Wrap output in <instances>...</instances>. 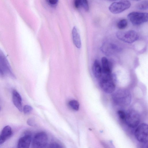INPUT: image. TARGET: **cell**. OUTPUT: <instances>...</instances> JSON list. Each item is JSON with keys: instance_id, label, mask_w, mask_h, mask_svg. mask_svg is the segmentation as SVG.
<instances>
[{"instance_id": "1", "label": "cell", "mask_w": 148, "mask_h": 148, "mask_svg": "<svg viewBox=\"0 0 148 148\" xmlns=\"http://www.w3.org/2000/svg\"><path fill=\"white\" fill-rule=\"evenodd\" d=\"M112 98L116 105L123 107L128 106L132 100V96L130 92L124 89H120L114 92L112 94Z\"/></svg>"}, {"instance_id": "2", "label": "cell", "mask_w": 148, "mask_h": 148, "mask_svg": "<svg viewBox=\"0 0 148 148\" xmlns=\"http://www.w3.org/2000/svg\"><path fill=\"white\" fill-rule=\"evenodd\" d=\"M0 76L2 77L7 76L13 79L16 77L5 55L0 49Z\"/></svg>"}, {"instance_id": "3", "label": "cell", "mask_w": 148, "mask_h": 148, "mask_svg": "<svg viewBox=\"0 0 148 148\" xmlns=\"http://www.w3.org/2000/svg\"><path fill=\"white\" fill-rule=\"evenodd\" d=\"M99 79L100 86L103 91L110 93L115 90L116 85L112 74H102Z\"/></svg>"}, {"instance_id": "4", "label": "cell", "mask_w": 148, "mask_h": 148, "mask_svg": "<svg viewBox=\"0 0 148 148\" xmlns=\"http://www.w3.org/2000/svg\"><path fill=\"white\" fill-rule=\"evenodd\" d=\"M140 121V115L136 110L130 109L126 113L125 121L130 127L134 128L137 126Z\"/></svg>"}, {"instance_id": "5", "label": "cell", "mask_w": 148, "mask_h": 148, "mask_svg": "<svg viewBox=\"0 0 148 148\" xmlns=\"http://www.w3.org/2000/svg\"><path fill=\"white\" fill-rule=\"evenodd\" d=\"M127 17L133 25H138L148 21V14L146 12H132L127 15Z\"/></svg>"}, {"instance_id": "6", "label": "cell", "mask_w": 148, "mask_h": 148, "mask_svg": "<svg viewBox=\"0 0 148 148\" xmlns=\"http://www.w3.org/2000/svg\"><path fill=\"white\" fill-rule=\"evenodd\" d=\"M130 2L127 0H121L112 3L109 7V10L112 13L119 14L129 8Z\"/></svg>"}, {"instance_id": "7", "label": "cell", "mask_w": 148, "mask_h": 148, "mask_svg": "<svg viewBox=\"0 0 148 148\" xmlns=\"http://www.w3.org/2000/svg\"><path fill=\"white\" fill-rule=\"evenodd\" d=\"M117 38L124 42L131 43L137 40L139 38L138 34L133 30L126 32H118L116 34Z\"/></svg>"}, {"instance_id": "8", "label": "cell", "mask_w": 148, "mask_h": 148, "mask_svg": "<svg viewBox=\"0 0 148 148\" xmlns=\"http://www.w3.org/2000/svg\"><path fill=\"white\" fill-rule=\"evenodd\" d=\"M134 134L136 138L139 142L146 143L148 142V125L145 123L140 124L136 128Z\"/></svg>"}, {"instance_id": "9", "label": "cell", "mask_w": 148, "mask_h": 148, "mask_svg": "<svg viewBox=\"0 0 148 148\" xmlns=\"http://www.w3.org/2000/svg\"><path fill=\"white\" fill-rule=\"evenodd\" d=\"M48 136L44 132L37 133L34 136L32 143V147L35 148L45 147L48 142Z\"/></svg>"}, {"instance_id": "10", "label": "cell", "mask_w": 148, "mask_h": 148, "mask_svg": "<svg viewBox=\"0 0 148 148\" xmlns=\"http://www.w3.org/2000/svg\"><path fill=\"white\" fill-rule=\"evenodd\" d=\"M12 99L15 107L19 111L22 112L23 108L22 98L18 92L15 89H14L12 92Z\"/></svg>"}, {"instance_id": "11", "label": "cell", "mask_w": 148, "mask_h": 148, "mask_svg": "<svg viewBox=\"0 0 148 148\" xmlns=\"http://www.w3.org/2000/svg\"><path fill=\"white\" fill-rule=\"evenodd\" d=\"M12 134V131L10 126L7 125L4 127L0 134V145L9 138Z\"/></svg>"}, {"instance_id": "12", "label": "cell", "mask_w": 148, "mask_h": 148, "mask_svg": "<svg viewBox=\"0 0 148 148\" xmlns=\"http://www.w3.org/2000/svg\"><path fill=\"white\" fill-rule=\"evenodd\" d=\"M32 138L29 134H26L21 137L18 140L17 147L18 148H28L31 141Z\"/></svg>"}, {"instance_id": "13", "label": "cell", "mask_w": 148, "mask_h": 148, "mask_svg": "<svg viewBox=\"0 0 148 148\" xmlns=\"http://www.w3.org/2000/svg\"><path fill=\"white\" fill-rule=\"evenodd\" d=\"M102 74L109 75L111 74V69L109 62L107 58L105 57L101 58Z\"/></svg>"}, {"instance_id": "14", "label": "cell", "mask_w": 148, "mask_h": 148, "mask_svg": "<svg viewBox=\"0 0 148 148\" xmlns=\"http://www.w3.org/2000/svg\"><path fill=\"white\" fill-rule=\"evenodd\" d=\"M73 41L74 44L78 48L81 47V42L80 36L77 28L74 27L72 30Z\"/></svg>"}, {"instance_id": "15", "label": "cell", "mask_w": 148, "mask_h": 148, "mask_svg": "<svg viewBox=\"0 0 148 148\" xmlns=\"http://www.w3.org/2000/svg\"><path fill=\"white\" fill-rule=\"evenodd\" d=\"M93 73L96 78L99 79L102 74V68L97 60L94 61L92 67Z\"/></svg>"}, {"instance_id": "16", "label": "cell", "mask_w": 148, "mask_h": 148, "mask_svg": "<svg viewBox=\"0 0 148 148\" xmlns=\"http://www.w3.org/2000/svg\"><path fill=\"white\" fill-rule=\"evenodd\" d=\"M68 104L69 107L73 110L77 111L79 110V104L77 101L75 100H70Z\"/></svg>"}, {"instance_id": "17", "label": "cell", "mask_w": 148, "mask_h": 148, "mask_svg": "<svg viewBox=\"0 0 148 148\" xmlns=\"http://www.w3.org/2000/svg\"><path fill=\"white\" fill-rule=\"evenodd\" d=\"M127 25V22L126 19H122L120 20L117 23V26L120 29H122L125 28Z\"/></svg>"}, {"instance_id": "18", "label": "cell", "mask_w": 148, "mask_h": 148, "mask_svg": "<svg viewBox=\"0 0 148 148\" xmlns=\"http://www.w3.org/2000/svg\"><path fill=\"white\" fill-rule=\"evenodd\" d=\"M136 8L140 10H145L148 9V4L147 1H144L137 4Z\"/></svg>"}, {"instance_id": "19", "label": "cell", "mask_w": 148, "mask_h": 148, "mask_svg": "<svg viewBox=\"0 0 148 148\" xmlns=\"http://www.w3.org/2000/svg\"><path fill=\"white\" fill-rule=\"evenodd\" d=\"M81 7H82L86 11H88L89 7L87 0H79Z\"/></svg>"}, {"instance_id": "20", "label": "cell", "mask_w": 148, "mask_h": 148, "mask_svg": "<svg viewBox=\"0 0 148 148\" xmlns=\"http://www.w3.org/2000/svg\"><path fill=\"white\" fill-rule=\"evenodd\" d=\"M33 110L32 107L29 105H25L23 107V110L25 114H27L30 113Z\"/></svg>"}, {"instance_id": "21", "label": "cell", "mask_w": 148, "mask_h": 148, "mask_svg": "<svg viewBox=\"0 0 148 148\" xmlns=\"http://www.w3.org/2000/svg\"><path fill=\"white\" fill-rule=\"evenodd\" d=\"M117 113L119 118L122 121H125L126 113L124 111L121 110H119L117 112Z\"/></svg>"}, {"instance_id": "22", "label": "cell", "mask_w": 148, "mask_h": 148, "mask_svg": "<svg viewBox=\"0 0 148 148\" xmlns=\"http://www.w3.org/2000/svg\"><path fill=\"white\" fill-rule=\"evenodd\" d=\"M27 124L31 126L34 127L36 125V124L35 120L32 118L29 119L27 121Z\"/></svg>"}, {"instance_id": "23", "label": "cell", "mask_w": 148, "mask_h": 148, "mask_svg": "<svg viewBox=\"0 0 148 148\" xmlns=\"http://www.w3.org/2000/svg\"><path fill=\"white\" fill-rule=\"evenodd\" d=\"M49 147L50 148H62V147L58 143L53 142L50 144L49 145Z\"/></svg>"}, {"instance_id": "24", "label": "cell", "mask_w": 148, "mask_h": 148, "mask_svg": "<svg viewBox=\"0 0 148 148\" xmlns=\"http://www.w3.org/2000/svg\"><path fill=\"white\" fill-rule=\"evenodd\" d=\"M49 3L51 5L56 6L58 3V0H47Z\"/></svg>"}, {"instance_id": "25", "label": "cell", "mask_w": 148, "mask_h": 148, "mask_svg": "<svg viewBox=\"0 0 148 148\" xmlns=\"http://www.w3.org/2000/svg\"><path fill=\"white\" fill-rule=\"evenodd\" d=\"M74 4L75 8H78L81 7L79 0H74Z\"/></svg>"}, {"instance_id": "26", "label": "cell", "mask_w": 148, "mask_h": 148, "mask_svg": "<svg viewBox=\"0 0 148 148\" xmlns=\"http://www.w3.org/2000/svg\"><path fill=\"white\" fill-rule=\"evenodd\" d=\"M109 0L110 1H115L117 0Z\"/></svg>"}, {"instance_id": "27", "label": "cell", "mask_w": 148, "mask_h": 148, "mask_svg": "<svg viewBox=\"0 0 148 148\" xmlns=\"http://www.w3.org/2000/svg\"><path fill=\"white\" fill-rule=\"evenodd\" d=\"M132 0L137 1H140V0Z\"/></svg>"}, {"instance_id": "28", "label": "cell", "mask_w": 148, "mask_h": 148, "mask_svg": "<svg viewBox=\"0 0 148 148\" xmlns=\"http://www.w3.org/2000/svg\"></svg>"}]
</instances>
